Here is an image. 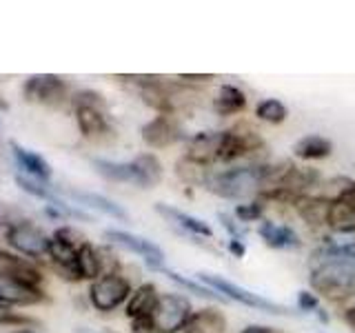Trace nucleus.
<instances>
[{"label": "nucleus", "instance_id": "obj_32", "mask_svg": "<svg viewBox=\"0 0 355 333\" xmlns=\"http://www.w3.org/2000/svg\"><path fill=\"white\" fill-rule=\"evenodd\" d=\"M16 182L25 189L27 194H31V196H38V198H44V200H51L53 205H58L60 200L55 198L47 187H42L40 182H33V180H29V178H25V176H16Z\"/></svg>", "mask_w": 355, "mask_h": 333}, {"label": "nucleus", "instance_id": "obj_11", "mask_svg": "<svg viewBox=\"0 0 355 333\" xmlns=\"http://www.w3.org/2000/svg\"><path fill=\"white\" fill-rule=\"evenodd\" d=\"M0 275H7L11 280H18L27 287H36L40 289L42 282V273L36 264H31L25 258H18L14 253L0 251Z\"/></svg>", "mask_w": 355, "mask_h": 333}, {"label": "nucleus", "instance_id": "obj_36", "mask_svg": "<svg viewBox=\"0 0 355 333\" xmlns=\"http://www.w3.org/2000/svg\"><path fill=\"white\" fill-rule=\"evenodd\" d=\"M229 251L236 255V258H244V253H247V247H244V242L242 240H233V238H229Z\"/></svg>", "mask_w": 355, "mask_h": 333}, {"label": "nucleus", "instance_id": "obj_17", "mask_svg": "<svg viewBox=\"0 0 355 333\" xmlns=\"http://www.w3.org/2000/svg\"><path fill=\"white\" fill-rule=\"evenodd\" d=\"M329 203L322 200L318 194H309L297 198L293 203L295 214L302 218L309 227H327V218H329Z\"/></svg>", "mask_w": 355, "mask_h": 333}, {"label": "nucleus", "instance_id": "obj_34", "mask_svg": "<svg viewBox=\"0 0 355 333\" xmlns=\"http://www.w3.org/2000/svg\"><path fill=\"white\" fill-rule=\"evenodd\" d=\"M218 218H220V222H222V227L227 229V233H229V238H233V240H242V229H240V225L236 222V218H233V214H218Z\"/></svg>", "mask_w": 355, "mask_h": 333}, {"label": "nucleus", "instance_id": "obj_8", "mask_svg": "<svg viewBox=\"0 0 355 333\" xmlns=\"http://www.w3.org/2000/svg\"><path fill=\"white\" fill-rule=\"evenodd\" d=\"M155 211H158V214L169 222L175 231L184 233V236H189V238H196V240H211L214 238V229L209 227V222L200 220L191 214H184V211L175 209L171 205H162V203L155 205Z\"/></svg>", "mask_w": 355, "mask_h": 333}, {"label": "nucleus", "instance_id": "obj_12", "mask_svg": "<svg viewBox=\"0 0 355 333\" xmlns=\"http://www.w3.org/2000/svg\"><path fill=\"white\" fill-rule=\"evenodd\" d=\"M25 96L36 103H60L64 98V83L58 76H31L25 85Z\"/></svg>", "mask_w": 355, "mask_h": 333}, {"label": "nucleus", "instance_id": "obj_4", "mask_svg": "<svg viewBox=\"0 0 355 333\" xmlns=\"http://www.w3.org/2000/svg\"><path fill=\"white\" fill-rule=\"evenodd\" d=\"M193 309L191 302L180 293H162L155 307L151 322L153 333H180L184 331L187 322L191 320Z\"/></svg>", "mask_w": 355, "mask_h": 333}, {"label": "nucleus", "instance_id": "obj_25", "mask_svg": "<svg viewBox=\"0 0 355 333\" xmlns=\"http://www.w3.org/2000/svg\"><path fill=\"white\" fill-rule=\"evenodd\" d=\"M78 273H80V280H98L100 275L105 273L103 258H100V251L92 247L89 242H85L80 249H78Z\"/></svg>", "mask_w": 355, "mask_h": 333}, {"label": "nucleus", "instance_id": "obj_5", "mask_svg": "<svg viewBox=\"0 0 355 333\" xmlns=\"http://www.w3.org/2000/svg\"><path fill=\"white\" fill-rule=\"evenodd\" d=\"M131 284L127 278L118 273H105L98 280H94L92 289H89V300L98 311H114L118 309L125 300L131 298Z\"/></svg>", "mask_w": 355, "mask_h": 333}, {"label": "nucleus", "instance_id": "obj_24", "mask_svg": "<svg viewBox=\"0 0 355 333\" xmlns=\"http://www.w3.org/2000/svg\"><path fill=\"white\" fill-rule=\"evenodd\" d=\"M94 166L100 176H105L107 180L114 182H131L140 187V178H138V169L136 164L131 162H111V160H94Z\"/></svg>", "mask_w": 355, "mask_h": 333}, {"label": "nucleus", "instance_id": "obj_35", "mask_svg": "<svg viewBox=\"0 0 355 333\" xmlns=\"http://www.w3.org/2000/svg\"><path fill=\"white\" fill-rule=\"evenodd\" d=\"M18 211L14 207H7V205H0V222L3 225H7V222H14V225H18Z\"/></svg>", "mask_w": 355, "mask_h": 333}, {"label": "nucleus", "instance_id": "obj_26", "mask_svg": "<svg viewBox=\"0 0 355 333\" xmlns=\"http://www.w3.org/2000/svg\"><path fill=\"white\" fill-rule=\"evenodd\" d=\"M14 147V158L20 162L22 169H27L33 178H38V180L42 182H47L49 178H51V166L49 162L42 158V155L38 153H33L25 147H18V144H11Z\"/></svg>", "mask_w": 355, "mask_h": 333}, {"label": "nucleus", "instance_id": "obj_33", "mask_svg": "<svg viewBox=\"0 0 355 333\" xmlns=\"http://www.w3.org/2000/svg\"><path fill=\"white\" fill-rule=\"evenodd\" d=\"M297 309L300 311H309V314H315V311L320 309V298H318V293L306 291V289L297 291Z\"/></svg>", "mask_w": 355, "mask_h": 333}, {"label": "nucleus", "instance_id": "obj_39", "mask_svg": "<svg viewBox=\"0 0 355 333\" xmlns=\"http://www.w3.org/2000/svg\"><path fill=\"white\" fill-rule=\"evenodd\" d=\"M240 333H275L271 327H264V325H249V327H244Z\"/></svg>", "mask_w": 355, "mask_h": 333}, {"label": "nucleus", "instance_id": "obj_29", "mask_svg": "<svg viewBox=\"0 0 355 333\" xmlns=\"http://www.w3.org/2000/svg\"><path fill=\"white\" fill-rule=\"evenodd\" d=\"M286 116H288V111L277 98H266L255 107V118L262 122H269V125H282Z\"/></svg>", "mask_w": 355, "mask_h": 333}, {"label": "nucleus", "instance_id": "obj_40", "mask_svg": "<svg viewBox=\"0 0 355 333\" xmlns=\"http://www.w3.org/2000/svg\"><path fill=\"white\" fill-rule=\"evenodd\" d=\"M16 333H33V331H16Z\"/></svg>", "mask_w": 355, "mask_h": 333}, {"label": "nucleus", "instance_id": "obj_6", "mask_svg": "<svg viewBox=\"0 0 355 333\" xmlns=\"http://www.w3.org/2000/svg\"><path fill=\"white\" fill-rule=\"evenodd\" d=\"M7 240L14 249L29 255V258H40L49 249V238L33 227L29 220H20L18 225H11L7 229Z\"/></svg>", "mask_w": 355, "mask_h": 333}, {"label": "nucleus", "instance_id": "obj_13", "mask_svg": "<svg viewBox=\"0 0 355 333\" xmlns=\"http://www.w3.org/2000/svg\"><path fill=\"white\" fill-rule=\"evenodd\" d=\"M42 300H44V293L40 289L11 280L7 275H0V302L25 307V305H38Z\"/></svg>", "mask_w": 355, "mask_h": 333}, {"label": "nucleus", "instance_id": "obj_14", "mask_svg": "<svg viewBox=\"0 0 355 333\" xmlns=\"http://www.w3.org/2000/svg\"><path fill=\"white\" fill-rule=\"evenodd\" d=\"M158 300H160V293H158V289H155V284L151 282L140 284L127 300V318L131 322L151 318L155 307H158Z\"/></svg>", "mask_w": 355, "mask_h": 333}, {"label": "nucleus", "instance_id": "obj_18", "mask_svg": "<svg viewBox=\"0 0 355 333\" xmlns=\"http://www.w3.org/2000/svg\"><path fill=\"white\" fill-rule=\"evenodd\" d=\"M182 333H227V318L218 309L193 311Z\"/></svg>", "mask_w": 355, "mask_h": 333}, {"label": "nucleus", "instance_id": "obj_16", "mask_svg": "<svg viewBox=\"0 0 355 333\" xmlns=\"http://www.w3.org/2000/svg\"><path fill=\"white\" fill-rule=\"evenodd\" d=\"M318 196L333 203H355V180L351 176H331L318 187Z\"/></svg>", "mask_w": 355, "mask_h": 333}, {"label": "nucleus", "instance_id": "obj_38", "mask_svg": "<svg viewBox=\"0 0 355 333\" xmlns=\"http://www.w3.org/2000/svg\"><path fill=\"white\" fill-rule=\"evenodd\" d=\"M342 318H344V322H347V327L355 333V302L342 311Z\"/></svg>", "mask_w": 355, "mask_h": 333}, {"label": "nucleus", "instance_id": "obj_20", "mask_svg": "<svg viewBox=\"0 0 355 333\" xmlns=\"http://www.w3.org/2000/svg\"><path fill=\"white\" fill-rule=\"evenodd\" d=\"M331 153L333 142L324 136H318V133H309L293 144V155L300 160H324Z\"/></svg>", "mask_w": 355, "mask_h": 333}, {"label": "nucleus", "instance_id": "obj_3", "mask_svg": "<svg viewBox=\"0 0 355 333\" xmlns=\"http://www.w3.org/2000/svg\"><path fill=\"white\" fill-rule=\"evenodd\" d=\"M198 280L207 284L209 289H214L218 296H222L225 300H231V302H240L244 307L258 309V311H266V314H275V316H284L286 309L282 305L273 302V300L264 298L260 293H253L249 289H244L236 282H229L227 278L222 275H214V273H198Z\"/></svg>", "mask_w": 355, "mask_h": 333}, {"label": "nucleus", "instance_id": "obj_19", "mask_svg": "<svg viewBox=\"0 0 355 333\" xmlns=\"http://www.w3.org/2000/svg\"><path fill=\"white\" fill-rule=\"evenodd\" d=\"M247 107V94L236 85H222L214 98V111L218 116H236Z\"/></svg>", "mask_w": 355, "mask_h": 333}, {"label": "nucleus", "instance_id": "obj_21", "mask_svg": "<svg viewBox=\"0 0 355 333\" xmlns=\"http://www.w3.org/2000/svg\"><path fill=\"white\" fill-rule=\"evenodd\" d=\"M175 176L189 187H205L207 189V185L211 180V169L207 164L189 158V155L184 153L182 158L175 162Z\"/></svg>", "mask_w": 355, "mask_h": 333}, {"label": "nucleus", "instance_id": "obj_1", "mask_svg": "<svg viewBox=\"0 0 355 333\" xmlns=\"http://www.w3.org/2000/svg\"><path fill=\"white\" fill-rule=\"evenodd\" d=\"M309 282L318 298L329 302H347L355 298V242H327L311 253Z\"/></svg>", "mask_w": 355, "mask_h": 333}, {"label": "nucleus", "instance_id": "obj_15", "mask_svg": "<svg viewBox=\"0 0 355 333\" xmlns=\"http://www.w3.org/2000/svg\"><path fill=\"white\" fill-rule=\"evenodd\" d=\"M258 236L264 240L266 247L271 249H297L302 240L288 225H275L271 220H262L258 227Z\"/></svg>", "mask_w": 355, "mask_h": 333}, {"label": "nucleus", "instance_id": "obj_9", "mask_svg": "<svg viewBox=\"0 0 355 333\" xmlns=\"http://www.w3.org/2000/svg\"><path fill=\"white\" fill-rule=\"evenodd\" d=\"M140 133H142V140L153 149L171 147V144H175L178 140H182V131L178 127L175 118L166 116V114H160L153 120H149L147 125L140 129Z\"/></svg>", "mask_w": 355, "mask_h": 333}, {"label": "nucleus", "instance_id": "obj_2", "mask_svg": "<svg viewBox=\"0 0 355 333\" xmlns=\"http://www.w3.org/2000/svg\"><path fill=\"white\" fill-rule=\"evenodd\" d=\"M264 180V164H244L233 166L227 171L211 173V180L207 185V191L225 200H242L251 198L262 191Z\"/></svg>", "mask_w": 355, "mask_h": 333}, {"label": "nucleus", "instance_id": "obj_31", "mask_svg": "<svg viewBox=\"0 0 355 333\" xmlns=\"http://www.w3.org/2000/svg\"><path fill=\"white\" fill-rule=\"evenodd\" d=\"M233 218L238 222H260L264 218V203L262 200H251V203L238 205L233 209Z\"/></svg>", "mask_w": 355, "mask_h": 333}, {"label": "nucleus", "instance_id": "obj_23", "mask_svg": "<svg viewBox=\"0 0 355 333\" xmlns=\"http://www.w3.org/2000/svg\"><path fill=\"white\" fill-rule=\"evenodd\" d=\"M76 120H78V127H80V133L87 138H96L100 133L109 131L107 118L98 107H89V105L76 107Z\"/></svg>", "mask_w": 355, "mask_h": 333}, {"label": "nucleus", "instance_id": "obj_22", "mask_svg": "<svg viewBox=\"0 0 355 333\" xmlns=\"http://www.w3.org/2000/svg\"><path fill=\"white\" fill-rule=\"evenodd\" d=\"M327 227L340 236L355 233V203H333L329 207Z\"/></svg>", "mask_w": 355, "mask_h": 333}, {"label": "nucleus", "instance_id": "obj_28", "mask_svg": "<svg viewBox=\"0 0 355 333\" xmlns=\"http://www.w3.org/2000/svg\"><path fill=\"white\" fill-rule=\"evenodd\" d=\"M71 196L76 200H80V203H85L87 207H94L98 211H103V214L116 218V220H129V214L125 209H122L120 205H116L114 200H109L105 196L100 194H80V191H71Z\"/></svg>", "mask_w": 355, "mask_h": 333}, {"label": "nucleus", "instance_id": "obj_7", "mask_svg": "<svg viewBox=\"0 0 355 333\" xmlns=\"http://www.w3.org/2000/svg\"><path fill=\"white\" fill-rule=\"evenodd\" d=\"M105 238L111 240L114 244H120V247L133 251V253H138L151 269H155V271L164 269V251L158 247V244H153L151 240L140 238L136 233H129V231H118V229H109L105 233Z\"/></svg>", "mask_w": 355, "mask_h": 333}, {"label": "nucleus", "instance_id": "obj_30", "mask_svg": "<svg viewBox=\"0 0 355 333\" xmlns=\"http://www.w3.org/2000/svg\"><path fill=\"white\" fill-rule=\"evenodd\" d=\"M162 273L164 275H169L173 282H178L182 289H187V291H191V293H196V296H202V298H211V300H218V302H227L225 298L222 296H218L214 289H209L207 284H202V282H193V280H189V278H182L180 273H175V271H169V269H162Z\"/></svg>", "mask_w": 355, "mask_h": 333}, {"label": "nucleus", "instance_id": "obj_10", "mask_svg": "<svg viewBox=\"0 0 355 333\" xmlns=\"http://www.w3.org/2000/svg\"><path fill=\"white\" fill-rule=\"evenodd\" d=\"M222 144H225V131H200L189 138L187 155L211 166L214 162H220Z\"/></svg>", "mask_w": 355, "mask_h": 333}, {"label": "nucleus", "instance_id": "obj_37", "mask_svg": "<svg viewBox=\"0 0 355 333\" xmlns=\"http://www.w3.org/2000/svg\"><path fill=\"white\" fill-rule=\"evenodd\" d=\"M214 74H182L180 76V80H191V83H209V80H214Z\"/></svg>", "mask_w": 355, "mask_h": 333}, {"label": "nucleus", "instance_id": "obj_27", "mask_svg": "<svg viewBox=\"0 0 355 333\" xmlns=\"http://www.w3.org/2000/svg\"><path fill=\"white\" fill-rule=\"evenodd\" d=\"M133 164H136V169H138L140 187L149 189V187H155L162 180V164L153 153L138 155V158H133Z\"/></svg>", "mask_w": 355, "mask_h": 333}]
</instances>
